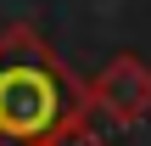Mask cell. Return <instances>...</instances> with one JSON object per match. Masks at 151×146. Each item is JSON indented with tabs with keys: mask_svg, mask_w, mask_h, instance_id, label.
Segmentation results:
<instances>
[{
	"mask_svg": "<svg viewBox=\"0 0 151 146\" xmlns=\"http://www.w3.org/2000/svg\"><path fill=\"white\" fill-rule=\"evenodd\" d=\"M84 113V79L28 23H11L0 34V146H50Z\"/></svg>",
	"mask_w": 151,
	"mask_h": 146,
	"instance_id": "1",
	"label": "cell"
},
{
	"mask_svg": "<svg viewBox=\"0 0 151 146\" xmlns=\"http://www.w3.org/2000/svg\"><path fill=\"white\" fill-rule=\"evenodd\" d=\"M84 96H90L95 113H106V118H118V124H140L151 113V68L123 51V56H112V62L84 84Z\"/></svg>",
	"mask_w": 151,
	"mask_h": 146,
	"instance_id": "2",
	"label": "cell"
},
{
	"mask_svg": "<svg viewBox=\"0 0 151 146\" xmlns=\"http://www.w3.org/2000/svg\"><path fill=\"white\" fill-rule=\"evenodd\" d=\"M50 146H106V141H101V135H95V129L78 118V124H67V129H62V135H56Z\"/></svg>",
	"mask_w": 151,
	"mask_h": 146,
	"instance_id": "3",
	"label": "cell"
}]
</instances>
